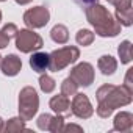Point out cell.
<instances>
[{
    "label": "cell",
    "mask_w": 133,
    "mask_h": 133,
    "mask_svg": "<svg viewBox=\"0 0 133 133\" xmlns=\"http://www.w3.org/2000/svg\"><path fill=\"white\" fill-rule=\"evenodd\" d=\"M111 92H113V94H108L107 86L100 88L99 92H97V100H99L97 113H99V116H102V117H108V116L113 113L114 108H117V107H121V105H127V103L131 100L130 94H127L125 97L122 96V89H121V88H114V86H113Z\"/></svg>",
    "instance_id": "1"
},
{
    "label": "cell",
    "mask_w": 133,
    "mask_h": 133,
    "mask_svg": "<svg viewBox=\"0 0 133 133\" xmlns=\"http://www.w3.org/2000/svg\"><path fill=\"white\" fill-rule=\"evenodd\" d=\"M86 14H88L89 22L96 27V30H97V33L100 36H116L117 35L119 27L113 22L110 13L103 6L94 5V6L88 8Z\"/></svg>",
    "instance_id": "2"
},
{
    "label": "cell",
    "mask_w": 133,
    "mask_h": 133,
    "mask_svg": "<svg viewBox=\"0 0 133 133\" xmlns=\"http://www.w3.org/2000/svg\"><path fill=\"white\" fill-rule=\"evenodd\" d=\"M38 107H39V99H38V94L33 88H24L19 94V114L21 117L27 122L30 121L36 111H38Z\"/></svg>",
    "instance_id": "3"
},
{
    "label": "cell",
    "mask_w": 133,
    "mask_h": 133,
    "mask_svg": "<svg viewBox=\"0 0 133 133\" xmlns=\"http://www.w3.org/2000/svg\"><path fill=\"white\" fill-rule=\"evenodd\" d=\"M50 56V63H49V68L52 71H59L63 69L64 66H68L74 61H77L78 58V50L75 47H64L59 50H55Z\"/></svg>",
    "instance_id": "4"
},
{
    "label": "cell",
    "mask_w": 133,
    "mask_h": 133,
    "mask_svg": "<svg viewBox=\"0 0 133 133\" xmlns=\"http://www.w3.org/2000/svg\"><path fill=\"white\" fill-rule=\"evenodd\" d=\"M16 45L21 52H31V50H36L42 45V39L39 35L33 33V31H28V30H22V31H17V36H16Z\"/></svg>",
    "instance_id": "5"
},
{
    "label": "cell",
    "mask_w": 133,
    "mask_h": 133,
    "mask_svg": "<svg viewBox=\"0 0 133 133\" xmlns=\"http://www.w3.org/2000/svg\"><path fill=\"white\" fill-rule=\"evenodd\" d=\"M71 78L80 85V86H89L94 80V72H92V66L88 63H82L77 68L72 69L71 72Z\"/></svg>",
    "instance_id": "6"
},
{
    "label": "cell",
    "mask_w": 133,
    "mask_h": 133,
    "mask_svg": "<svg viewBox=\"0 0 133 133\" xmlns=\"http://www.w3.org/2000/svg\"><path fill=\"white\" fill-rule=\"evenodd\" d=\"M24 21L28 27H33V28H39V27H44L47 22H49V11L44 8V6H36L33 10H28L24 16Z\"/></svg>",
    "instance_id": "7"
},
{
    "label": "cell",
    "mask_w": 133,
    "mask_h": 133,
    "mask_svg": "<svg viewBox=\"0 0 133 133\" xmlns=\"http://www.w3.org/2000/svg\"><path fill=\"white\" fill-rule=\"evenodd\" d=\"M71 113H74L77 117H89L92 114V107L85 94H75L72 105H71Z\"/></svg>",
    "instance_id": "8"
},
{
    "label": "cell",
    "mask_w": 133,
    "mask_h": 133,
    "mask_svg": "<svg viewBox=\"0 0 133 133\" xmlns=\"http://www.w3.org/2000/svg\"><path fill=\"white\" fill-rule=\"evenodd\" d=\"M50 108H52L55 113L61 114V116L71 114V102H69L68 96H64V94L55 96V97L50 100Z\"/></svg>",
    "instance_id": "9"
},
{
    "label": "cell",
    "mask_w": 133,
    "mask_h": 133,
    "mask_svg": "<svg viewBox=\"0 0 133 133\" xmlns=\"http://www.w3.org/2000/svg\"><path fill=\"white\" fill-rule=\"evenodd\" d=\"M22 68V63L16 55H10L2 61V71L5 75H16Z\"/></svg>",
    "instance_id": "10"
},
{
    "label": "cell",
    "mask_w": 133,
    "mask_h": 133,
    "mask_svg": "<svg viewBox=\"0 0 133 133\" xmlns=\"http://www.w3.org/2000/svg\"><path fill=\"white\" fill-rule=\"evenodd\" d=\"M49 63H50V56L47 53H35L30 58V66L36 72H45V69L49 68Z\"/></svg>",
    "instance_id": "11"
},
{
    "label": "cell",
    "mask_w": 133,
    "mask_h": 133,
    "mask_svg": "<svg viewBox=\"0 0 133 133\" xmlns=\"http://www.w3.org/2000/svg\"><path fill=\"white\" fill-rule=\"evenodd\" d=\"M133 127V121H131V114L130 113H119L114 119V130H121V131H130Z\"/></svg>",
    "instance_id": "12"
},
{
    "label": "cell",
    "mask_w": 133,
    "mask_h": 133,
    "mask_svg": "<svg viewBox=\"0 0 133 133\" xmlns=\"http://www.w3.org/2000/svg\"><path fill=\"white\" fill-rule=\"evenodd\" d=\"M99 69L105 74V75H110V74H113L114 71H116V61L113 59V56H102L100 58V61H99Z\"/></svg>",
    "instance_id": "13"
},
{
    "label": "cell",
    "mask_w": 133,
    "mask_h": 133,
    "mask_svg": "<svg viewBox=\"0 0 133 133\" xmlns=\"http://www.w3.org/2000/svg\"><path fill=\"white\" fill-rule=\"evenodd\" d=\"M68 38H69V35H68V30H66V27H63V25L53 27V30H52V39H53L55 42L64 44L66 41H68Z\"/></svg>",
    "instance_id": "14"
},
{
    "label": "cell",
    "mask_w": 133,
    "mask_h": 133,
    "mask_svg": "<svg viewBox=\"0 0 133 133\" xmlns=\"http://www.w3.org/2000/svg\"><path fill=\"white\" fill-rule=\"evenodd\" d=\"M14 33H17V31H16V27H14L13 24L5 25V28L0 31V49H3V47H6V45H8L10 38H11Z\"/></svg>",
    "instance_id": "15"
},
{
    "label": "cell",
    "mask_w": 133,
    "mask_h": 133,
    "mask_svg": "<svg viewBox=\"0 0 133 133\" xmlns=\"http://www.w3.org/2000/svg\"><path fill=\"white\" fill-rule=\"evenodd\" d=\"M24 119L22 117H13L8 121L6 124V131H21V130H25V125H24Z\"/></svg>",
    "instance_id": "16"
},
{
    "label": "cell",
    "mask_w": 133,
    "mask_h": 133,
    "mask_svg": "<svg viewBox=\"0 0 133 133\" xmlns=\"http://www.w3.org/2000/svg\"><path fill=\"white\" fill-rule=\"evenodd\" d=\"M77 86H78V85L69 77V78L64 80V83H63V86H61V91H63L64 96H74V94H77Z\"/></svg>",
    "instance_id": "17"
},
{
    "label": "cell",
    "mask_w": 133,
    "mask_h": 133,
    "mask_svg": "<svg viewBox=\"0 0 133 133\" xmlns=\"http://www.w3.org/2000/svg\"><path fill=\"white\" fill-rule=\"evenodd\" d=\"M92 38L94 36H92V33L89 30H80L78 35H77V42L80 45H88V44L92 42Z\"/></svg>",
    "instance_id": "18"
},
{
    "label": "cell",
    "mask_w": 133,
    "mask_h": 133,
    "mask_svg": "<svg viewBox=\"0 0 133 133\" xmlns=\"http://www.w3.org/2000/svg\"><path fill=\"white\" fill-rule=\"evenodd\" d=\"M39 85H41V89L45 91V92H52L55 89V82L53 78H50L49 75H42L39 78Z\"/></svg>",
    "instance_id": "19"
},
{
    "label": "cell",
    "mask_w": 133,
    "mask_h": 133,
    "mask_svg": "<svg viewBox=\"0 0 133 133\" xmlns=\"http://www.w3.org/2000/svg\"><path fill=\"white\" fill-rule=\"evenodd\" d=\"M131 47H130V42L128 41H125L121 47H119V55H121V58H122V61L124 63H128L130 61V58H131Z\"/></svg>",
    "instance_id": "20"
},
{
    "label": "cell",
    "mask_w": 133,
    "mask_h": 133,
    "mask_svg": "<svg viewBox=\"0 0 133 133\" xmlns=\"http://www.w3.org/2000/svg\"><path fill=\"white\" fill-rule=\"evenodd\" d=\"M63 127H64L63 117H61V116H56V117H52L49 131H63Z\"/></svg>",
    "instance_id": "21"
},
{
    "label": "cell",
    "mask_w": 133,
    "mask_h": 133,
    "mask_svg": "<svg viewBox=\"0 0 133 133\" xmlns=\"http://www.w3.org/2000/svg\"><path fill=\"white\" fill-rule=\"evenodd\" d=\"M50 122H52V116L50 114H41L39 119H38V127L41 130H49Z\"/></svg>",
    "instance_id": "22"
},
{
    "label": "cell",
    "mask_w": 133,
    "mask_h": 133,
    "mask_svg": "<svg viewBox=\"0 0 133 133\" xmlns=\"http://www.w3.org/2000/svg\"><path fill=\"white\" fill-rule=\"evenodd\" d=\"M74 2H77V3L82 5V6H86V5H94L97 0H74Z\"/></svg>",
    "instance_id": "23"
},
{
    "label": "cell",
    "mask_w": 133,
    "mask_h": 133,
    "mask_svg": "<svg viewBox=\"0 0 133 133\" xmlns=\"http://www.w3.org/2000/svg\"><path fill=\"white\" fill-rule=\"evenodd\" d=\"M63 130H78V131H82V127H77V125H68V127H63Z\"/></svg>",
    "instance_id": "24"
},
{
    "label": "cell",
    "mask_w": 133,
    "mask_h": 133,
    "mask_svg": "<svg viewBox=\"0 0 133 133\" xmlns=\"http://www.w3.org/2000/svg\"><path fill=\"white\" fill-rule=\"evenodd\" d=\"M16 2H17V3H21V5H25V3H28V2H30V0H16Z\"/></svg>",
    "instance_id": "25"
},
{
    "label": "cell",
    "mask_w": 133,
    "mask_h": 133,
    "mask_svg": "<svg viewBox=\"0 0 133 133\" xmlns=\"http://www.w3.org/2000/svg\"><path fill=\"white\" fill-rule=\"evenodd\" d=\"M3 130V121H2V117H0V131Z\"/></svg>",
    "instance_id": "26"
},
{
    "label": "cell",
    "mask_w": 133,
    "mask_h": 133,
    "mask_svg": "<svg viewBox=\"0 0 133 133\" xmlns=\"http://www.w3.org/2000/svg\"><path fill=\"white\" fill-rule=\"evenodd\" d=\"M0 19H2V13H0Z\"/></svg>",
    "instance_id": "27"
},
{
    "label": "cell",
    "mask_w": 133,
    "mask_h": 133,
    "mask_svg": "<svg viewBox=\"0 0 133 133\" xmlns=\"http://www.w3.org/2000/svg\"><path fill=\"white\" fill-rule=\"evenodd\" d=\"M0 58H2V56H0ZM0 63H2V59H0Z\"/></svg>",
    "instance_id": "28"
},
{
    "label": "cell",
    "mask_w": 133,
    "mask_h": 133,
    "mask_svg": "<svg viewBox=\"0 0 133 133\" xmlns=\"http://www.w3.org/2000/svg\"><path fill=\"white\" fill-rule=\"evenodd\" d=\"M0 2H3V0H0Z\"/></svg>",
    "instance_id": "29"
}]
</instances>
